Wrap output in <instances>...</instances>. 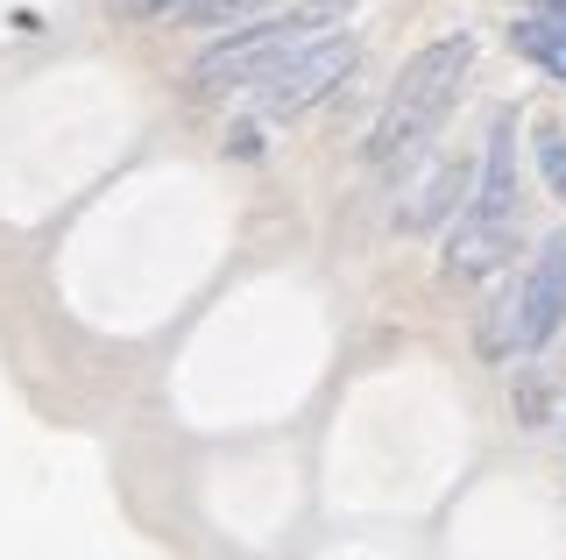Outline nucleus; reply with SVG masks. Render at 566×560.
Segmentation results:
<instances>
[{"instance_id":"nucleus-1","label":"nucleus","mask_w":566,"mask_h":560,"mask_svg":"<svg viewBox=\"0 0 566 560\" xmlns=\"http://www.w3.org/2000/svg\"><path fill=\"white\" fill-rule=\"evenodd\" d=\"M468 72H474V37L424 43L418 58L397 72V85H389V100L376 114V128H368V164H397V156H411L424 135L447 121V107L460 100Z\"/></svg>"},{"instance_id":"nucleus-2","label":"nucleus","mask_w":566,"mask_h":560,"mask_svg":"<svg viewBox=\"0 0 566 560\" xmlns=\"http://www.w3.org/2000/svg\"><path fill=\"white\" fill-rule=\"evenodd\" d=\"M318 22H326V14L297 8V14H283V22H241V29H227V43H212L206 58L191 64V100H220V93H241V85H262L297 43L318 37Z\"/></svg>"},{"instance_id":"nucleus-3","label":"nucleus","mask_w":566,"mask_h":560,"mask_svg":"<svg viewBox=\"0 0 566 560\" xmlns=\"http://www.w3.org/2000/svg\"><path fill=\"white\" fill-rule=\"evenodd\" d=\"M354 64H361V43H354V37H305L270 79H262V114H270V121H297L305 107H318L340 79H354Z\"/></svg>"},{"instance_id":"nucleus-4","label":"nucleus","mask_w":566,"mask_h":560,"mask_svg":"<svg viewBox=\"0 0 566 560\" xmlns=\"http://www.w3.org/2000/svg\"><path fill=\"white\" fill-rule=\"evenodd\" d=\"M559 320H566V235H553V241L538 249V262H531L517 348H524V355H538V348L559 334Z\"/></svg>"},{"instance_id":"nucleus-5","label":"nucleus","mask_w":566,"mask_h":560,"mask_svg":"<svg viewBox=\"0 0 566 560\" xmlns=\"http://www.w3.org/2000/svg\"><path fill=\"white\" fill-rule=\"evenodd\" d=\"M468 214L474 220H517V114H495L482 178L468 191Z\"/></svg>"},{"instance_id":"nucleus-6","label":"nucleus","mask_w":566,"mask_h":560,"mask_svg":"<svg viewBox=\"0 0 566 560\" xmlns=\"http://www.w3.org/2000/svg\"><path fill=\"white\" fill-rule=\"evenodd\" d=\"M510 249V220H474V214H460V227L447 235V277H482L495 270Z\"/></svg>"},{"instance_id":"nucleus-7","label":"nucleus","mask_w":566,"mask_h":560,"mask_svg":"<svg viewBox=\"0 0 566 560\" xmlns=\"http://www.w3.org/2000/svg\"><path fill=\"white\" fill-rule=\"evenodd\" d=\"M510 50L517 58H531L538 72H553V79H566V22L559 14H524V22H510Z\"/></svg>"},{"instance_id":"nucleus-8","label":"nucleus","mask_w":566,"mask_h":560,"mask_svg":"<svg viewBox=\"0 0 566 560\" xmlns=\"http://www.w3.org/2000/svg\"><path fill=\"white\" fill-rule=\"evenodd\" d=\"M468 191H474V170L468 164H439L432 178H424V199L418 206H403V227H432L439 214H453V206H468Z\"/></svg>"},{"instance_id":"nucleus-9","label":"nucleus","mask_w":566,"mask_h":560,"mask_svg":"<svg viewBox=\"0 0 566 560\" xmlns=\"http://www.w3.org/2000/svg\"><path fill=\"white\" fill-rule=\"evenodd\" d=\"M276 0H185V22L191 29H241L255 14H270Z\"/></svg>"},{"instance_id":"nucleus-10","label":"nucleus","mask_w":566,"mask_h":560,"mask_svg":"<svg viewBox=\"0 0 566 560\" xmlns=\"http://www.w3.org/2000/svg\"><path fill=\"white\" fill-rule=\"evenodd\" d=\"M538 170H545V191H559V199H566V135L559 128L538 135Z\"/></svg>"},{"instance_id":"nucleus-11","label":"nucleus","mask_w":566,"mask_h":560,"mask_svg":"<svg viewBox=\"0 0 566 560\" xmlns=\"http://www.w3.org/2000/svg\"><path fill=\"white\" fill-rule=\"evenodd\" d=\"M114 14H128V22H156V14H185V0H114Z\"/></svg>"},{"instance_id":"nucleus-12","label":"nucleus","mask_w":566,"mask_h":560,"mask_svg":"<svg viewBox=\"0 0 566 560\" xmlns=\"http://www.w3.org/2000/svg\"><path fill=\"white\" fill-rule=\"evenodd\" d=\"M333 8H354V0H312V14H333Z\"/></svg>"},{"instance_id":"nucleus-13","label":"nucleus","mask_w":566,"mask_h":560,"mask_svg":"<svg viewBox=\"0 0 566 560\" xmlns=\"http://www.w3.org/2000/svg\"><path fill=\"white\" fill-rule=\"evenodd\" d=\"M545 14H559V22H566V0H545Z\"/></svg>"}]
</instances>
